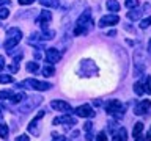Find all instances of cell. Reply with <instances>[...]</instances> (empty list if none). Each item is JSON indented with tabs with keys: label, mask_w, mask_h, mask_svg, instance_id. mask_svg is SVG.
<instances>
[{
	"label": "cell",
	"mask_w": 151,
	"mask_h": 141,
	"mask_svg": "<svg viewBox=\"0 0 151 141\" xmlns=\"http://www.w3.org/2000/svg\"><path fill=\"white\" fill-rule=\"evenodd\" d=\"M21 38H22V31L19 30V28H16V27L9 28L8 33H6V42H5V49L11 50L13 47H16L17 42L21 41Z\"/></svg>",
	"instance_id": "obj_1"
},
{
	"label": "cell",
	"mask_w": 151,
	"mask_h": 141,
	"mask_svg": "<svg viewBox=\"0 0 151 141\" xmlns=\"http://www.w3.org/2000/svg\"><path fill=\"white\" fill-rule=\"evenodd\" d=\"M126 108L127 107L124 105V103H121L120 100H109V103H107V113L112 115V116H115V118H118V119L123 118Z\"/></svg>",
	"instance_id": "obj_2"
},
{
	"label": "cell",
	"mask_w": 151,
	"mask_h": 141,
	"mask_svg": "<svg viewBox=\"0 0 151 141\" xmlns=\"http://www.w3.org/2000/svg\"><path fill=\"white\" fill-rule=\"evenodd\" d=\"M25 85H30L33 89H36V91H47V89H50V83L47 82H41V80H35V78H28L25 82L19 83V86H25Z\"/></svg>",
	"instance_id": "obj_3"
},
{
	"label": "cell",
	"mask_w": 151,
	"mask_h": 141,
	"mask_svg": "<svg viewBox=\"0 0 151 141\" xmlns=\"http://www.w3.org/2000/svg\"><path fill=\"white\" fill-rule=\"evenodd\" d=\"M41 100H42L41 97L33 96V97H30L28 100H25V102H24L21 107H19V111H21V113H25V115H27V113H28V111H32V110H33V108H35L36 105H40Z\"/></svg>",
	"instance_id": "obj_4"
},
{
	"label": "cell",
	"mask_w": 151,
	"mask_h": 141,
	"mask_svg": "<svg viewBox=\"0 0 151 141\" xmlns=\"http://www.w3.org/2000/svg\"><path fill=\"white\" fill-rule=\"evenodd\" d=\"M118 21H120V17H118L116 14H106V16H102L99 19V27L101 28L112 27V25H115V24H118Z\"/></svg>",
	"instance_id": "obj_5"
},
{
	"label": "cell",
	"mask_w": 151,
	"mask_h": 141,
	"mask_svg": "<svg viewBox=\"0 0 151 141\" xmlns=\"http://www.w3.org/2000/svg\"><path fill=\"white\" fill-rule=\"evenodd\" d=\"M76 115L80 116V118H93L94 116V111H93V108L90 107V105H80L76 108Z\"/></svg>",
	"instance_id": "obj_6"
},
{
	"label": "cell",
	"mask_w": 151,
	"mask_h": 141,
	"mask_svg": "<svg viewBox=\"0 0 151 141\" xmlns=\"http://www.w3.org/2000/svg\"><path fill=\"white\" fill-rule=\"evenodd\" d=\"M150 108H151V100H140V102L135 105L134 113H135L137 116H139V115L142 116V115H146Z\"/></svg>",
	"instance_id": "obj_7"
},
{
	"label": "cell",
	"mask_w": 151,
	"mask_h": 141,
	"mask_svg": "<svg viewBox=\"0 0 151 141\" xmlns=\"http://www.w3.org/2000/svg\"><path fill=\"white\" fill-rule=\"evenodd\" d=\"M61 58V53L57 49H47L46 50V60H47V63H58Z\"/></svg>",
	"instance_id": "obj_8"
},
{
	"label": "cell",
	"mask_w": 151,
	"mask_h": 141,
	"mask_svg": "<svg viewBox=\"0 0 151 141\" xmlns=\"http://www.w3.org/2000/svg\"><path fill=\"white\" fill-rule=\"evenodd\" d=\"M52 19V14L49 11H41L40 17H38V22L41 24V28L42 30H47V24H49V21Z\"/></svg>",
	"instance_id": "obj_9"
},
{
	"label": "cell",
	"mask_w": 151,
	"mask_h": 141,
	"mask_svg": "<svg viewBox=\"0 0 151 141\" xmlns=\"http://www.w3.org/2000/svg\"><path fill=\"white\" fill-rule=\"evenodd\" d=\"M50 107L54 108V110H58V111H69L71 110V107H69V103H66L65 100H52L50 102Z\"/></svg>",
	"instance_id": "obj_10"
},
{
	"label": "cell",
	"mask_w": 151,
	"mask_h": 141,
	"mask_svg": "<svg viewBox=\"0 0 151 141\" xmlns=\"http://www.w3.org/2000/svg\"><path fill=\"white\" fill-rule=\"evenodd\" d=\"M112 141H127V132L124 127H120L115 133H113V140Z\"/></svg>",
	"instance_id": "obj_11"
},
{
	"label": "cell",
	"mask_w": 151,
	"mask_h": 141,
	"mask_svg": "<svg viewBox=\"0 0 151 141\" xmlns=\"http://www.w3.org/2000/svg\"><path fill=\"white\" fill-rule=\"evenodd\" d=\"M76 118H73V116H69V115H66V116H61V118H57V119L54 121V124H58V122H65V124H76Z\"/></svg>",
	"instance_id": "obj_12"
},
{
	"label": "cell",
	"mask_w": 151,
	"mask_h": 141,
	"mask_svg": "<svg viewBox=\"0 0 151 141\" xmlns=\"http://www.w3.org/2000/svg\"><path fill=\"white\" fill-rule=\"evenodd\" d=\"M140 17H142L140 9H132L131 13H127V19H129V21H139Z\"/></svg>",
	"instance_id": "obj_13"
},
{
	"label": "cell",
	"mask_w": 151,
	"mask_h": 141,
	"mask_svg": "<svg viewBox=\"0 0 151 141\" xmlns=\"http://www.w3.org/2000/svg\"><path fill=\"white\" fill-rule=\"evenodd\" d=\"M107 9L112 13H116L120 9V5H118L116 0H107Z\"/></svg>",
	"instance_id": "obj_14"
},
{
	"label": "cell",
	"mask_w": 151,
	"mask_h": 141,
	"mask_svg": "<svg viewBox=\"0 0 151 141\" xmlns=\"http://www.w3.org/2000/svg\"><path fill=\"white\" fill-rule=\"evenodd\" d=\"M9 100H11L13 103H19L21 100H25V94H24V93H17V94H13Z\"/></svg>",
	"instance_id": "obj_15"
},
{
	"label": "cell",
	"mask_w": 151,
	"mask_h": 141,
	"mask_svg": "<svg viewBox=\"0 0 151 141\" xmlns=\"http://www.w3.org/2000/svg\"><path fill=\"white\" fill-rule=\"evenodd\" d=\"M25 69L28 70V72H36V70L40 69V64L35 63V61H30V63L25 64Z\"/></svg>",
	"instance_id": "obj_16"
},
{
	"label": "cell",
	"mask_w": 151,
	"mask_h": 141,
	"mask_svg": "<svg viewBox=\"0 0 151 141\" xmlns=\"http://www.w3.org/2000/svg\"><path fill=\"white\" fill-rule=\"evenodd\" d=\"M40 3L44 5V6H50V8L58 6V0H40Z\"/></svg>",
	"instance_id": "obj_17"
},
{
	"label": "cell",
	"mask_w": 151,
	"mask_h": 141,
	"mask_svg": "<svg viewBox=\"0 0 151 141\" xmlns=\"http://www.w3.org/2000/svg\"><path fill=\"white\" fill-rule=\"evenodd\" d=\"M8 133H9V130H8L6 124H0V138L6 140L8 138Z\"/></svg>",
	"instance_id": "obj_18"
},
{
	"label": "cell",
	"mask_w": 151,
	"mask_h": 141,
	"mask_svg": "<svg viewBox=\"0 0 151 141\" xmlns=\"http://www.w3.org/2000/svg\"><path fill=\"white\" fill-rule=\"evenodd\" d=\"M54 74H55L54 66H46V68L42 69V75H44V77H50V75H54Z\"/></svg>",
	"instance_id": "obj_19"
},
{
	"label": "cell",
	"mask_w": 151,
	"mask_h": 141,
	"mask_svg": "<svg viewBox=\"0 0 151 141\" xmlns=\"http://www.w3.org/2000/svg\"><path fill=\"white\" fill-rule=\"evenodd\" d=\"M134 93L137 94V96H142V94L145 93V89H143V85L139 83V82H135L134 83Z\"/></svg>",
	"instance_id": "obj_20"
},
{
	"label": "cell",
	"mask_w": 151,
	"mask_h": 141,
	"mask_svg": "<svg viewBox=\"0 0 151 141\" xmlns=\"http://www.w3.org/2000/svg\"><path fill=\"white\" fill-rule=\"evenodd\" d=\"M142 130H143V124H142V122H137V124L134 125V132H132V135L139 136L142 133Z\"/></svg>",
	"instance_id": "obj_21"
},
{
	"label": "cell",
	"mask_w": 151,
	"mask_h": 141,
	"mask_svg": "<svg viewBox=\"0 0 151 141\" xmlns=\"http://www.w3.org/2000/svg\"><path fill=\"white\" fill-rule=\"evenodd\" d=\"M11 82H13V75H8V74H5V75H0V83H2V85L11 83Z\"/></svg>",
	"instance_id": "obj_22"
},
{
	"label": "cell",
	"mask_w": 151,
	"mask_h": 141,
	"mask_svg": "<svg viewBox=\"0 0 151 141\" xmlns=\"http://www.w3.org/2000/svg\"><path fill=\"white\" fill-rule=\"evenodd\" d=\"M139 0H126V8H129V9H132V8H135V6H139Z\"/></svg>",
	"instance_id": "obj_23"
},
{
	"label": "cell",
	"mask_w": 151,
	"mask_h": 141,
	"mask_svg": "<svg viewBox=\"0 0 151 141\" xmlns=\"http://www.w3.org/2000/svg\"><path fill=\"white\" fill-rule=\"evenodd\" d=\"M151 25V16H148L146 19H143V21L140 22V28H148Z\"/></svg>",
	"instance_id": "obj_24"
},
{
	"label": "cell",
	"mask_w": 151,
	"mask_h": 141,
	"mask_svg": "<svg viewBox=\"0 0 151 141\" xmlns=\"http://www.w3.org/2000/svg\"><path fill=\"white\" fill-rule=\"evenodd\" d=\"M11 96H13V91H2L0 93V99H11Z\"/></svg>",
	"instance_id": "obj_25"
},
{
	"label": "cell",
	"mask_w": 151,
	"mask_h": 141,
	"mask_svg": "<svg viewBox=\"0 0 151 141\" xmlns=\"http://www.w3.org/2000/svg\"><path fill=\"white\" fill-rule=\"evenodd\" d=\"M9 16V11L6 8H0V19H6Z\"/></svg>",
	"instance_id": "obj_26"
},
{
	"label": "cell",
	"mask_w": 151,
	"mask_h": 141,
	"mask_svg": "<svg viewBox=\"0 0 151 141\" xmlns=\"http://www.w3.org/2000/svg\"><path fill=\"white\" fill-rule=\"evenodd\" d=\"M143 88H145V91H146V93H150V94H151V75L148 77V80H146V85H145Z\"/></svg>",
	"instance_id": "obj_27"
},
{
	"label": "cell",
	"mask_w": 151,
	"mask_h": 141,
	"mask_svg": "<svg viewBox=\"0 0 151 141\" xmlns=\"http://www.w3.org/2000/svg\"><path fill=\"white\" fill-rule=\"evenodd\" d=\"M96 141H107V136H106V133H104V132H99L98 136H96Z\"/></svg>",
	"instance_id": "obj_28"
},
{
	"label": "cell",
	"mask_w": 151,
	"mask_h": 141,
	"mask_svg": "<svg viewBox=\"0 0 151 141\" xmlns=\"http://www.w3.org/2000/svg\"><path fill=\"white\" fill-rule=\"evenodd\" d=\"M91 129H93V124H91L90 121H87V122L83 124V130H85V132H91Z\"/></svg>",
	"instance_id": "obj_29"
},
{
	"label": "cell",
	"mask_w": 151,
	"mask_h": 141,
	"mask_svg": "<svg viewBox=\"0 0 151 141\" xmlns=\"http://www.w3.org/2000/svg\"><path fill=\"white\" fill-rule=\"evenodd\" d=\"M16 141H30V138H28L27 135H21V136H17Z\"/></svg>",
	"instance_id": "obj_30"
},
{
	"label": "cell",
	"mask_w": 151,
	"mask_h": 141,
	"mask_svg": "<svg viewBox=\"0 0 151 141\" xmlns=\"http://www.w3.org/2000/svg\"><path fill=\"white\" fill-rule=\"evenodd\" d=\"M17 69H19V66L14 63V64H9V70H11V72H17Z\"/></svg>",
	"instance_id": "obj_31"
},
{
	"label": "cell",
	"mask_w": 151,
	"mask_h": 141,
	"mask_svg": "<svg viewBox=\"0 0 151 141\" xmlns=\"http://www.w3.org/2000/svg\"><path fill=\"white\" fill-rule=\"evenodd\" d=\"M33 2H35V0H19V3H21V5H30Z\"/></svg>",
	"instance_id": "obj_32"
},
{
	"label": "cell",
	"mask_w": 151,
	"mask_h": 141,
	"mask_svg": "<svg viewBox=\"0 0 151 141\" xmlns=\"http://www.w3.org/2000/svg\"><path fill=\"white\" fill-rule=\"evenodd\" d=\"M3 66H5V58L0 56V69H3Z\"/></svg>",
	"instance_id": "obj_33"
},
{
	"label": "cell",
	"mask_w": 151,
	"mask_h": 141,
	"mask_svg": "<svg viewBox=\"0 0 151 141\" xmlns=\"http://www.w3.org/2000/svg\"><path fill=\"white\" fill-rule=\"evenodd\" d=\"M87 141H93V135L91 133H87Z\"/></svg>",
	"instance_id": "obj_34"
},
{
	"label": "cell",
	"mask_w": 151,
	"mask_h": 141,
	"mask_svg": "<svg viewBox=\"0 0 151 141\" xmlns=\"http://www.w3.org/2000/svg\"><path fill=\"white\" fill-rule=\"evenodd\" d=\"M146 141H151V130L146 133Z\"/></svg>",
	"instance_id": "obj_35"
},
{
	"label": "cell",
	"mask_w": 151,
	"mask_h": 141,
	"mask_svg": "<svg viewBox=\"0 0 151 141\" xmlns=\"http://www.w3.org/2000/svg\"><path fill=\"white\" fill-rule=\"evenodd\" d=\"M33 55H35V56H36V58H38V60H40V58H41V53H40V52H33Z\"/></svg>",
	"instance_id": "obj_36"
},
{
	"label": "cell",
	"mask_w": 151,
	"mask_h": 141,
	"mask_svg": "<svg viewBox=\"0 0 151 141\" xmlns=\"http://www.w3.org/2000/svg\"><path fill=\"white\" fill-rule=\"evenodd\" d=\"M9 0H0V5H8Z\"/></svg>",
	"instance_id": "obj_37"
},
{
	"label": "cell",
	"mask_w": 151,
	"mask_h": 141,
	"mask_svg": "<svg viewBox=\"0 0 151 141\" xmlns=\"http://www.w3.org/2000/svg\"><path fill=\"white\" fill-rule=\"evenodd\" d=\"M54 141H66V140H65V138H63V136H60V138H55V140H54Z\"/></svg>",
	"instance_id": "obj_38"
},
{
	"label": "cell",
	"mask_w": 151,
	"mask_h": 141,
	"mask_svg": "<svg viewBox=\"0 0 151 141\" xmlns=\"http://www.w3.org/2000/svg\"><path fill=\"white\" fill-rule=\"evenodd\" d=\"M113 35H116V31H115V30H112V31H109V36H113Z\"/></svg>",
	"instance_id": "obj_39"
},
{
	"label": "cell",
	"mask_w": 151,
	"mask_h": 141,
	"mask_svg": "<svg viewBox=\"0 0 151 141\" xmlns=\"http://www.w3.org/2000/svg\"><path fill=\"white\" fill-rule=\"evenodd\" d=\"M135 138H137L135 141H143V136H140V135H139V136H135Z\"/></svg>",
	"instance_id": "obj_40"
},
{
	"label": "cell",
	"mask_w": 151,
	"mask_h": 141,
	"mask_svg": "<svg viewBox=\"0 0 151 141\" xmlns=\"http://www.w3.org/2000/svg\"><path fill=\"white\" fill-rule=\"evenodd\" d=\"M148 52L151 53V41H150V44H148Z\"/></svg>",
	"instance_id": "obj_41"
},
{
	"label": "cell",
	"mask_w": 151,
	"mask_h": 141,
	"mask_svg": "<svg viewBox=\"0 0 151 141\" xmlns=\"http://www.w3.org/2000/svg\"><path fill=\"white\" fill-rule=\"evenodd\" d=\"M2 116H3V113H2V110H0V119H2Z\"/></svg>",
	"instance_id": "obj_42"
}]
</instances>
